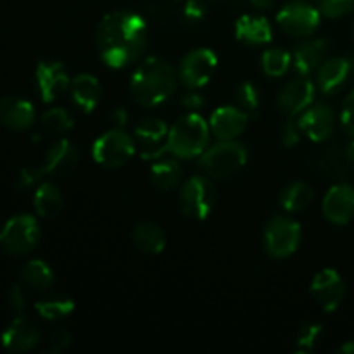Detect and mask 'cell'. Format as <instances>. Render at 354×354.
I'll return each instance as SVG.
<instances>
[{"mask_svg": "<svg viewBox=\"0 0 354 354\" xmlns=\"http://www.w3.org/2000/svg\"><path fill=\"white\" fill-rule=\"evenodd\" d=\"M104 64L113 69L127 68L142 57L147 48V24L130 10H114L102 17L95 35Z\"/></svg>", "mask_w": 354, "mask_h": 354, "instance_id": "cell-1", "label": "cell"}, {"mask_svg": "<svg viewBox=\"0 0 354 354\" xmlns=\"http://www.w3.org/2000/svg\"><path fill=\"white\" fill-rule=\"evenodd\" d=\"M178 85V73L168 61L149 57L140 62L130 80L131 97L144 107H154L166 102Z\"/></svg>", "mask_w": 354, "mask_h": 354, "instance_id": "cell-2", "label": "cell"}, {"mask_svg": "<svg viewBox=\"0 0 354 354\" xmlns=\"http://www.w3.org/2000/svg\"><path fill=\"white\" fill-rule=\"evenodd\" d=\"M209 121L201 114L189 113L169 127L168 152L178 159L199 158L209 145Z\"/></svg>", "mask_w": 354, "mask_h": 354, "instance_id": "cell-3", "label": "cell"}, {"mask_svg": "<svg viewBox=\"0 0 354 354\" xmlns=\"http://www.w3.org/2000/svg\"><path fill=\"white\" fill-rule=\"evenodd\" d=\"M248 149L237 140H220L199 156V166L209 178L227 180L248 162Z\"/></svg>", "mask_w": 354, "mask_h": 354, "instance_id": "cell-4", "label": "cell"}, {"mask_svg": "<svg viewBox=\"0 0 354 354\" xmlns=\"http://www.w3.org/2000/svg\"><path fill=\"white\" fill-rule=\"evenodd\" d=\"M137 152V144L123 128H113L100 135L92 145V156L100 166L109 169L123 168Z\"/></svg>", "mask_w": 354, "mask_h": 354, "instance_id": "cell-5", "label": "cell"}, {"mask_svg": "<svg viewBox=\"0 0 354 354\" xmlns=\"http://www.w3.org/2000/svg\"><path fill=\"white\" fill-rule=\"evenodd\" d=\"M41 237L40 225L31 214L12 216L0 228V248L14 256L30 254Z\"/></svg>", "mask_w": 354, "mask_h": 354, "instance_id": "cell-6", "label": "cell"}, {"mask_svg": "<svg viewBox=\"0 0 354 354\" xmlns=\"http://www.w3.org/2000/svg\"><path fill=\"white\" fill-rule=\"evenodd\" d=\"M216 204V189L209 176H192L180 190V207L187 218L206 220Z\"/></svg>", "mask_w": 354, "mask_h": 354, "instance_id": "cell-7", "label": "cell"}, {"mask_svg": "<svg viewBox=\"0 0 354 354\" xmlns=\"http://www.w3.org/2000/svg\"><path fill=\"white\" fill-rule=\"evenodd\" d=\"M301 225L287 216H273L265 227V249L272 258L286 259L297 251L301 244Z\"/></svg>", "mask_w": 354, "mask_h": 354, "instance_id": "cell-8", "label": "cell"}, {"mask_svg": "<svg viewBox=\"0 0 354 354\" xmlns=\"http://www.w3.org/2000/svg\"><path fill=\"white\" fill-rule=\"evenodd\" d=\"M322 12L317 6L303 0H294L286 3L277 14V24L287 35L296 38H306L320 26Z\"/></svg>", "mask_w": 354, "mask_h": 354, "instance_id": "cell-9", "label": "cell"}, {"mask_svg": "<svg viewBox=\"0 0 354 354\" xmlns=\"http://www.w3.org/2000/svg\"><path fill=\"white\" fill-rule=\"evenodd\" d=\"M218 68V55L206 47L190 50L178 66V80L187 88H203Z\"/></svg>", "mask_w": 354, "mask_h": 354, "instance_id": "cell-10", "label": "cell"}, {"mask_svg": "<svg viewBox=\"0 0 354 354\" xmlns=\"http://www.w3.org/2000/svg\"><path fill=\"white\" fill-rule=\"evenodd\" d=\"M169 127L158 118H145L135 127V144L144 159H158L168 151Z\"/></svg>", "mask_w": 354, "mask_h": 354, "instance_id": "cell-11", "label": "cell"}, {"mask_svg": "<svg viewBox=\"0 0 354 354\" xmlns=\"http://www.w3.org/2000/svg\"><path fill=\"white\" fill-rule=\"evenodd\" d=\"M315 303L327 313H334L346 296V283L337 270L325 268L315 275L310 287Z\"/></svg>", "mask_w": 354, "mask_h": 354, "instance_id": "cell-12", "label": "cell"}, {"mask_svg": "<svg viewBox=\"0 0 354 354\" xmlns=\"http://www.w3.org/2000/svg\"><path fill=\"white\" fill-rule=\"evenodd\" d=\"M38 93L45 104L57 100L71 85V78L61 61H40L35 73Z\"/></svg>", "mask_w": 354, "mask_h": 354, "instance_id": "cell-13", "label": "cell"}, {"mask_svg": "<svg viewBox=\"0 0 354 354\" xmlns=\"http://www.w3.org/2000/svg\"><path fill=\"white\" fill-rule=\"evenodd\" d=\"M315 83L308 76L299 75L290 80L277 97V106L287 118H296L313 104Z\"/></svg>", "mask_w": 354, "mask_h": 354, "instance_id": "cell-14", "label": "cell"}, {"mask_svg": "<svg viewBox=\"0 0 354 354\" xmlns=\"http://www.w3.org/2000/svg\"><path fill=\"white\" fill-rule=\"evenodd\" d=\"M324 216L334 225H348L354 220V187L337 183L324 197Z\"/></svg>", "mask_w": 354, "mask_h": 354, "instance_id": "cell-15", "label": "cell"}, {"mask_svg": "<svg viewBox=\"0 0 354 354\" xmlns=\"http://www.w3.org/2000/svg\"><path fill=\"white\" fill-rule=\"evenodd\" d=\"M299 127L303 133L313 142H325L335 130V113L327 104H315L299 116Z\"/></svg>", "mask_w": 354, "mask_h": 354, "instance_id": "cell-16", "label": "cell"}, {"mask_svg": "<svg viewBox=\"0 0 354 354\" xmlns=\"http://www.w3.org/2000/svg\"><path fill=\"white\" fill-rule=\"evenodd\" d=\"M40 328L28 317L17 315L2 334V346L10 353L31 351L40 342Z\"/></svg>", "mask_w": 354, "mask_h": 354, "instance_id": "cell-17", "label": "cell"}, {"mask_svg": "<svg viewBox=\"0 0 354 354\" xmlns=\"http://www.w3.org/2000/svg\"><path fill=\"white\" fill-rule=\"evenodd\" d=\"M248 121L249 114L239 106L220 107L209 118L211 133L220 140H237L248 128Z\"/></svg>", "mask_w": 354, "mask_h": 354, "instance_id": "cell-18", "label": "cell"}, {"mask_svg": "<svg viewBox=\"0 0 354 354\" xmlns=\"http://www.w3.org/2000/svg\"><path fill=\"white\" fill-rule=\"evenodd\" d=\"M78 162L80 152L76 145L69 140H59L45 152L41 169H44L45 175L64 178L78 168Z\"/></svg>", "mask_w": 354, "mask_h": 354, "instance_id": "cell-19", "label": "cell"}, {"mask_svg": "<svg viewBox=\"0 0 354 354\" xmlns=\"http://www.w3.org/2000/svg\"><path fill=\"white\" fill-rule=\"evenodd\" d=\"M351 64L348 57H327L317 71V86L325 95L339 92L351 75Z\"/></svg>", "mask_w": 354, "mask_h": 354, "instance_id": "cell-20", "label": "cell"}, {"mask_svg": "<svg viewBox=\"0 0 354 354\" xmlns=\"http://www.w3.org/2000/svg\"><path fill=\"white\" fill-rule=\"evenodd\" d=\"M69 92H71L73 104L85 114L93 113L102 99L100 82L90 73H82V75L75 76L69 85Z\"/></svg>", "mask_w": 354, "mask_h": 354, "instance_id": "cell-21", "label": "cell"}, {"mask_svg": "<svg viewBox=\"0 0 354 354\" xmlns=\"http://www.w3.org/2000/svg\"><path fill=\"white\" fill-rule=\"evenodd\" d=\"M328 44L324 38H311L299 44L294 50L292 64L296 71L303 76H310L318 71L327 59Z\"/></svg>", "mask_w": 354, "mask_h": 354, "instance_id": "cell-22", "label": "cell"}, {"mask_svg": "<svg viewBox=\"0 0 354 354\" xmlns=\"http://www.w3.org/2000/svg\"><path fill=\"white\" fill-rule=\"evenodd\" d=\"M33 104L21 97H6L0 100V123L10 130H26L35 123Z\"/></svg>", "mask_w": 354, "mask_h": 354, "instance_id": "cell-23", "label": "cell"}, {"mask_svg": "<svg viewBox=\"0 0 354 354\" xmlns=\"http://www.w3.org/2000/svg\"><path fill=\"white\" fill-rule=\"evenodd\" d=\"M235 37L249 47H261L272 41V24L263 16L245 14L235 23Z\"/></svg>", "mask_w": 354, "mask_h": 354, "instance_id": "cell-24", "label": "cell"}, {"mask_svg": "<svg viewBox=\"0 0 354 354\" xmlns=\"http://www.w3.org/2000/svg\"><path fill=\"white\" fill-rule=\"evenodd\" d=\"M131 241L135 248L149 256L161 254L166 248V234L154 221H140L131 232Z\"/></svg>", "mask_w": 354, "mask_h": 354, "instance_id": "cell-25", "label": "cell"}, {"mask_svg": "<svg viewBox=\"0 0 354 354\" xmlns=\"http://www.w3.org/2000/svg\"><path fill=\"white\" fill-rule=\"evenodd\" d=\"M317 169L320 171L322 176L325 178H342V176L348 175L351 165H349L348 152H346V147H341V145H332V147L325 149L320 154L317 161Z\"/></svg>", "mask_w": 354, "mask_h": 354, "instance_id": "cell-26", "label": "cell"}, {"mask_svg": "<svg viewBox=\"0 0 354 354\" xmlns=\"http://www.w3.org/2000/svg\"><path fill=\"white\" fill-rule=\"evenodd\" d=\"M149 175H151V182L156 189L162 190V192H168V190H173L182 182L183 169L182 165L176 159L165 158L159 159V161H156L151 166Z\"/></svg>", "mask_w": 354, "mask_h": 354, "instance_id": "cell-27", "label": "cell"}, {"mask_svg": "<svg viewBox=\"0 0 354 354\" xmlns=\"http://www.w3.org/2000/svg\"><path fill=\"white\" fill-rule=\"evenodd\" d=\"M315 199V192L310 183L306 182H292L282 190L280 194V206L287 213H299L311 206Z\"/></svg>", "mask_w": 354, "mask_h": 354, "instance_id": "cell-28", "label": "cell"}, {"mask_svg": "<svg viewBox=\"0 0 354 354\" xmlns=\"http://www.w3.org/2000/svg\"><path fill=\"white\" fill-rule=\"evenodd\" d=\"M35 211L38 216L41 218H55L62 211L64 206V199L62 194L54 183H41L37 189L33 197Z\"/></svg>", "mask_w": 354, "mask_h": 354, "instance_id": "cell-29", "label": "cell"}, {"mask_svg": "<svg viewBox=\"0 0 354 354\" xmlns=\"http://www.w3.org/2000/svg\"><path fill=\"white\" fill-rule=\"evenodd\" d=\"M21 280L33 290H47L54 283V270L41 259H31L21 270Z\"/></svg>", "mask_w": 354, "mask_h": 354, "instance_id": "cell-30", "label": "cell"}, {"mask_svg": "<svg viewBox=\"0 0 354 354\" xmlns=\"http://www.w3.org/2000/svg\"><path fill=\"white\" fill-rule=\"evenodd\" d=\"M35 310L44 320L47 322H59L62 318H68L75 311V303L71 297L62 296V294H54L45 299L38 301L35 304Z\"/></svg>", "mask_w": 354, "mask_h": 354, "instance_id": "cell-31", "label": "cell"}, {"mask_svg": "<svg viewBox=\"0 0 354 354\" xmlns=\"http://www.w3.org/2000/svg\"><path fill=\"white\" fill-rule=\"evenodd\" d=\"M41 130L50 135H62L75 127V118L64 107H52L40 118Z\"/></svg>", "mask_w": 354, "mask_h": 354, "instance_id": "cell-32", "label": "cell"}, {"mask_svg": "<svg viewBox=\"0 0 354 354\" xmlns=\"http://www.w3.org/2000/svg\"><path fill=\"white\" fill-rule=\"evenodd\" d=\"M290 64H292V55L280 47L268 48L261 55L263 71H265V75L273 76V78L286 75L289 71Z\"/></svg>", "mask_w": 354, "mask_h": 354, "instance_id": "cell-33", "label": "cell"}, {"mask_svg": "<svg viewBox=\"0 0 354 354\" xmlns=\"http://www.w3.org/2000/svg\"><path fill=\"white\" fill-rule=\"evenodd\" d=\"M235 99H237V106L245 111L249 116H256L261 107V93H259L258 86L251 82H245L239 86Z\"/></svg>", "mask_w": 354, "mask_h": 354, "instance_id": "cell-34", "label": "cell"}, {"mask_svg": "<svg viewBox=\"0 0 354 354\" xmlns=\"http://www.w3.org/2000/svg\"><path fill=\"white\" fill-rule=\"evenodd\" d=\"M324 335V328L320 324H304L301 325L299 332H297V348L301 351H311L315 346L322 341Z\"/></svg>", "mask_w": 354, "mask_h": 354, "instance_id": "cell-35", "label": "cell"}, {"mask_svg": "<svg viewBox=\"0 0 354 354\" xmlns=\"http://www.w3.org/2000/svg\"><path fill=\"white\" fill-rule=\"evenodd\" d=\"M315 3L324 16L332 19L348 16L354 10V0H315Z\"/></svg>", "mask_w": 354, "mask_h": 354, "instance_id": "cell-36", "label": "cell"}, {"mask_svg": "<svg viewBox=\"0 0 354 354\" xmlns=\"http://www.w3.org/2000/svg\"><path fill=\"white\" fill-rule=\"evenodd\" d=\"M206 17V6L203 0H189L182 10V21L189 26H197Z\"/></svg>", "mask_w": 354, "mask_h": 354, "instance_id": "cell-37", "label": "cell"}, {"mask_svg": "<svg viewBox=\"0 0 354 354\" xmlns=\"http://www.w3.org/2000/svg\"><path fill=\"white\" fill-rule=\"evenodd\" d=\"M71 332L66 330V328H55V330H52L50 335H48L45 349L52 354L62 353L71 346Z\"/></svg>", "mask_w": 354, "mask_h": 354, "instance_id": "cell-38", "label": "cell"}, {"mask_svg": "<svg viewBox=\"0 0 354 354\" xmlns=\"http://www.w3.org/2000/svg\"><path fill=\"white\" fill-rule=\"evenodd\" d=\"M301 133H303V130L299 127V121L294 120V118H289V121L283 124L282 135H280L282 144L286 147H294V145H297L301 142Z\"/></svg>", "mask_w": 354, "mask_h": 354, "instance_id": "cell-39", "label": "cell"}, {"mask_svg": "<svg viewBox=\"0 0 354 354\" xmlns=\"http://www.w3.org/2000/svg\"><path fill=\"white\" fill-rule=\"evenodd\" d=\"M44 175L45 173L44 169H41V166H28V168L21 169V173L17 175V187H19V189H30V187L35 185Z\"/></svg>", "mask_w": 354, "mask_h": 354, "instance_id": "cell-40", "label": "cell"}, {"mask_svg": "<svg viewBox=\"0 0 354 354\" xmlns=\"http://www.w3.org/2000/svg\"><path fill=\"white\" fill-rule=\"evenodd\" d=\"M341 123L344 127L346 133L351 135L354 138V90L344 100V106H342L341 113Z\"/></svg>", "mask_w": 354, "mask_h": 354, "instance_id": "cell-41", "label": "cell"}, {"mask_svg": "<svg viewBox=\"0 0 354 354\" xmlns=\"http://www.w3.org/2000/svg\"><path fill=\"white\" fill-rule=\"evenodd\" d=\"M7 304L12 311H16L17 315L23 313V310L26 308V294H24L23 287L21 286H12L7 292Z\"/></svg>", "mask_w": 354, "mask_h": 354, "instance_id": "cell-42", "label": "cell"}, {"mask_svg": "<svg viewBox=\"0 0 354 354\" xmlns=\"http://www.w3.org/2000/svg\"><path fill=\"white\" fill-rule=\"evenodd\" d=\"M206 99L201 92H197V88H189L185 93L182 95V106L185 107L189 113H196L197 109L204 106Z\"/></svg>", "mask_w": 354, "mask_h": 354, "instance_id": "cell-43", "label": "cell"}, {"mask_svg": "<svg viewBox=\"0 0 354 354\" xmlns=\"http://www.w3.org/2000/svg\"><path fill=\"white\" fill-rule=\"evenodd\" d=\"M111 118H113V123L116 124V128H123L128 121V111L124 107H118L113 111Z\"/></svg>", "mask_w": 354, "mask_h": 354, "instance_id": "cell-44", "label": "cell"}, {"mask_svg": "<svg viewBox=\"0 0 354 354\" xmlns=\"http://www.w3.org/2000/svg\"><path fill=\"white\" fill-rule=\"evenodd\" d=\"M249 2L258 7V9H270V7L275 6L277 0H249Z\"/></svg>", "mask_w": 354, "mask_h": 354, "instance_id": "cell-45", "label": "cell"}, {"mask_svg": "<svg viewBox=\"0 0 354 354\" xmlns=\"http://www.w3.org/2000/svg\"><path fill=\"white\" fill-rule=\"evenodd\" d=\"M339 353L342 354H354V341H348L339 348Z\"/></svg>", "mask_w": 354, "mask_h": 354, "instance_id": "cell-46", "label": "cell"}, {"mask_svg": "<svg viewBox=\"0 0 354 354\" xmlns=\"http://www.w3.org/2000/svg\"><path fill=\"white\" fill-rule=\"evenodd\" d=\"M346 152H348V159H349V165H351V168L354 169V140L351 144L346 147Z\"/></svg>", "mask_w": 354, "mask_h": 354, "instance_id": "cell-47", "label": "cell"}, {"mask_svg": "<svg viewBox=\"0 0 354 354\" xmlns=\"http://www.w3.org/2000/svg\"><path fill=\"white\" fill-rule=\"evenodd\" d=\"M349 83H351V86H353V90H354V61H353V64H351V75H349Z\"/></svg>", "mask_w": 354, "mask_h": 354, "instance_id": "cell-48", "label": "cell"}, {"mask_svg": "<svg viewBox=\"0 0 354 354\" xmlns=\"http://www.w3.org/2000/svg\"><path fill=\"white\" fill-rule=\"evenodd\" d=\"M0 228H2V218H0Z\"/></svg>", "mask_w": 354, "mask_h": 354, "instance_id": "cell-49", "label": "cell"}]
</instances>
